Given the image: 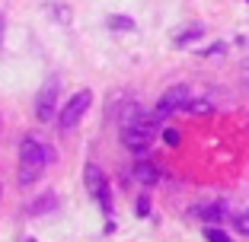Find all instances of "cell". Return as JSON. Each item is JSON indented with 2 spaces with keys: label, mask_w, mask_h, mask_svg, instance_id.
Segmentation results:
<instances>
[{
  "label": "cell",
  "mask_w": 249,
  "mask_h": 242,
  "mask_svg": "<svg viewBox=\"0 0 249 242\" xmlns=\"http://www.w3.org/2000/svg\"><path fill=\"white\" fill-rule=\"evenodd\" d=\"M236 233H243V236H249V207L236 217Z\"/></svg>",
  "instance_id": "16"
},
{
  "label": "cell",
  "mask_w": 249,
  "mask_h": 242,
  "mask_svg": "<svg viewBox=\"0 0 249 242\" xmlns=\"http://www.w3.org/2000/svg\"><path fill=\"white\" fill-rule=\"evenodd\" d=\"M154 137H157V125L147 115L141 118V121H134V125L122 128V144L128 150H134V153H144V150L154 144Z\"/></svg>",
  "instance_id": "2"
},
{
  "label": "cell",
  "mask_w": 249,
  "mask_h": 242,
  "mask_svg": "<svg viewBox=\"0 0 249 242\" xmlns=\"http://www.w3.org/2000/svg\"><path fill=\"white\" fill-rule=\"evenodd\" d=\"M243 89H246V93H249V80H243Z\"/></svg>",
  "instance_id": "22"
},
{
  "label": "cell",
  "mask_w": 249,
  "mask_h": 242,
  "mask_svg": "<svg viewBox=\"0 0 249 242\" xmlns=\"http://www.w3.org/2000/svg\"><path fill=\"white\" fill-rule=\"evenodd\" d=\"M182 112H189V115H211L214 102H208V99H185Z\"/></svg>",
  "instance_id": "11"
},
{
  "label": "cell",
  "mask_w": 249,
  "mask_h": 242,
  "mask_svg": "<svg viewBox=\"0 0 249 242\" xmlns=\"http://www.w3.org/2000/svg\"><path fill=\"white\" fill-rule=\"evenodd\" d=\"M192 217L205 220L208 226H217V223L227 217V201H211V204H205V207H195V210H192Z\"/></svg>",
  "instance_id": "7"
},
{
  "label": "cell",
  "mask_w": 249,
  "mask_h": 242,
  "mask_svg": "<svg viewBox=\"0 0 249 242\" xmlns=\"http://www.w3.org/2000/svg\"><path fill=\"white\" fill-rule=\"evenodd\" d=\"M243 70H249V58H243Z\"/></svg>",
  "instance_id": "21"
},
{
  "label": "cell",
  "mask_w": 249,
  "mask_h": 242,
  "mask_svg": "<svg viewBox=\"0 0 249 242\" xmlns=\"http://www.w3.org/2000/svg\"><path fill=\"white\" fill-rule=\"evenodd\" d=\"M0 42H3V16H0Z\"/></svg>",
  "instance_id": "20"
},
{
  "label": "cell",
  "mask_w": 249,
  "mask_h": 242,
  "mask_svg": "<svg viewBox=\"0 0 249 242\" xmlns=\"http://www.w3.org/2000/svg\"><path fill=\"white\" fill-rule=\"evenodd\" d=\"M141 118H144V109H141L138 102H128V105H124V112L118 115V125L128 128V125H134V121H141Z\"/></svg>",
  "instance_id": "9"
},
{
  "label": "cell",
  "mask_w": 249,
  "mask_h": 242,
  "mask_svg": "<svg viewBox=\"0 0 249 242\" xmlns=\"http://www.w3.org/2000/svg\"><path fill=\"white\" fill-rule=\"evenodd\" d=\"M201 35H205V26H201V22H195V26H189V29H182V32H179V35L173 38V42H176L179 48H185L189 42H195V38H201Z\"/></svg>",
  "instance_id": "10"
},
{
  "label": "cell",
  "mask_w": 249,
  "mask_h": 242,
  "mask_svg": "<svg viewBox=\"0 0 249 242\" xmlns=\"http://www.w3.org/2000/svg\"><path fill=\"white\" fill-rule=\"evenodd\" d=\"M205 239L208 242H230V236L224 233L220 226H205Z\"/></svg>",
  "instance_id": "15"
},
{
  "label": "cell",
  "mask_w": 249,
  "mask_h": 242,
  "mask_svg": "<svg viewBox=\"0 0 249 242\" xmlns=\"http://www.w3.org/2000/svg\"><path fill=\"white\" fill-rule=\"evenodd\" d=\"M224 51H227V45H224V42H217V45H208V48H201V54H205V58H214V54L220 58Z\"/></svg>",
  "instance_id": "17"
},
{
  "label": "cell",
  "mask_w": 249,
  "mask_h": 242,
  "mask_svg": "<svg viewBox=\"0 0 249 242\" xmlns=\"http://www.w3.org/2000/svg\"><path fill=\"white\" fill-rule=\"evenodd\" d=\"M89 105H93V93H89V89H80L77 96H71V99L64 102V109H61V115H58L61 131H71V128H77V121H80V118L89 112Z\"/></svg>",
  "instance_id": "3"
},
{
  "label": "cell",
  "mask_w": 249,
  "mask_h": 242,
  "mask_svg": "<svg viewBox=\"0 0 249 242\" xmlns=\"http://www.w3.org/2000/svg\"><path fill=\"white\" fill-rule=\"evenodd\" d=\"M87 191L93 194L96 201H99V207H103L106 213L112 210V194H109V178L103 176V169L99 166H87Z\"/></svg>",
  "instance_id": "5"
},
{
  "label": "cell",
  "mask_w": 249,
  "mask_h": 242,
  "mask_svg": "<svg viewBox=\"0 0 249 242\" xmlns=\"http://www.w3.org/2000/svg\"><path fill=\"white\" fill-rule=\"evenodd\" d=\"M54 204H58V198H54V194H42V198H38L36 204L29 207V213H45V210H54Z\"/></svg>",
  "instance_id": "13"
},
{
  "label": "cell",
  "mask_w": 249,
  "mask_h": 242,
  "mask_svg": "<svg viewBox=\"0 0 249 242\" xmlns=\"http://www.w3.org/2000/svg\"><path fill=\"white\" fill-rule=\"evenodd\" d=\"M163 140H166L169 147H176V144H179V131H173V128H166V131H163Z\"/></svg>",
  "instance_id": "18"
},
{
  "label": "cell",
  "mask_w": 249,
  "mask_h": 242,
  "mask_svg": "<svg viewBox=\"0 0 249 242\" xmlns=\"http://www.w3.org/2000/svg\"><path fill=\"white\" fill-rule=\"evenodd\" d=\"M26 242H36V239H26Z\"/></svg>",
  "instance_id": "23"
},
{
  "label": "cell",
  "mask_w": 249,
  "mask_h": 242,
  "mask_svg": "<svg viewBox=\"0 0 249 242\" xmlns=\"http://www.w3.org/2000/svg\"><path fill=\"white\" fill-rule=\"evenodd\" d=\"M185 99H192V93H189V86H169L166 93L160 96V102H157V118H169L173 112H182V105H185Z\"/></svg>",
  "instance_id": "6"
},
{
  "label": "cell",
  "mask_w": 249,
  "mask_h": 242,
  "mask_svg": "<svg viewBox=\"0 0 249 242\" xmlns=\"http://www.w3.org/2000/svg\"><path fill=\"white\" fill-rule=\"evenodd\" d=\"M58 96H61V80H58V77H48L45 86L38 89V96H36V115H38V121H52V118H54Z\"/></svg>",
  "instance_id": "4"
},
{
  "label": "cell",
  "mask_w": 249,
  "mask_h": 242,
  "mask_svg": "<svg viewBox=\"0 0 249 242\" xmlns=\"http://www.w3.org/2000/svg\"><path fill=\"white\" fill-rule=\"evenodd\" d=\"M134 213H138V217H147V213H150V201L141 198V201H138V207H134Z\"/></svg>",
  "instance_id": "19"
},
{
  "label": "cell",
  "mask_w": 249,
  "mask_h": 242,
  "mask_svg": "<svg viewBox=\"0 0 249 242\" xmlns=\"http://www.w3.org/2000/svg\"><path fill=\"white\" fill-rule=\"evenodd\" d=\"M48 13H52L58 22H64V26L71 22V10H67V7H61V3H48Z\"/></svg>",
  "instance_id": "14"
},
{
  "label": "cell",
  "mask_w": 249,
  "mask_h": 242,
  "mask_svg": "<svg viewBox=\"0 0 249 242\" xmlns=\"http://www.w3.org/2000/svg\"><path fill=\"white\" fill-rule=\"evenodd\" d=\"M109 29H118V32H134L138 26H134L131 16H109Z\"/></svg>",
  "instance_id": "12"
},
{
  "label": "cell",
  "mask_w": 249,
  "mask_h": 242,
  "mask_svg": "<svg viewBox=\"0 0 249 242\" xmlns=\"http://www.w3.org/2000/svg\"><path fill=\"white\" fill-rule=\"evenodd\" d=\"M48 162H52V150H48L45 140H38L36 134L22 137V144H19V185H36Z\"/></svg>",
  "instance_id": "1"
},
{
  "label": "cell",
  "mask_w": 249,
  "mask_h": 242,
  "mask_svg": "<svg viewBox=\"0 0 249 242\" xmlns=\"http://www.w3.org/2000/svg\"><path fill=\"white\" fill-rule=\"evenodd\" d=\"M134 178H138L141 185H157L160 182V169H157L154 162H147V160H138L134 162Z\"/></svg>",
  "instance_id": "8"
}]
</instances>
